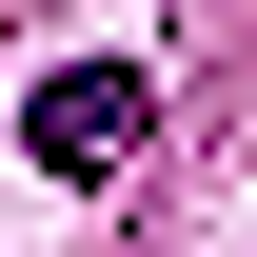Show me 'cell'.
<instances>
[{"label":"cell","mask_w":257,"mask_h":257,"mask_svg":"<svg viewBox=\"0 0 257 257\" xmlns=\"http://www.w3.org/2000/svg\"><path fill=\"white\" fill-rule=\"evenodd\" d=\"M20 139H40L60 178H119L139 139H159V79H139V60H60V79L20 99Z\"/></svg>","instance_id":"1"}]
</instances>
